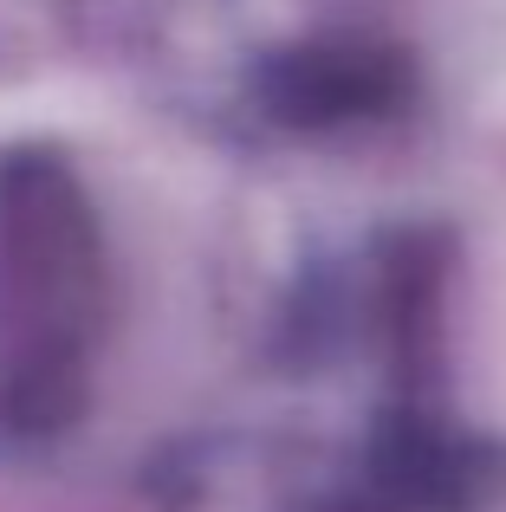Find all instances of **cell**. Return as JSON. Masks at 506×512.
Wrapping results in <instances>:
<instances>
[{
  "mask_svg": "<svg viewBox=\"0 0 506 512\" xmlns=\"http://www.w3.org/2000/svg\"><path fill=\"white\" fill-rule=\"evenodd\" d=\"M104 331V240L52 150H0V428L72 422Z\"/></svg>",
  "mask_w": 506,
  "mask_h": 512,
  "instance_id": "cell-1",
  "label": "cell"
}]
</instances>
